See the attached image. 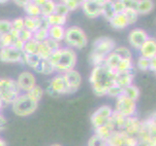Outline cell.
I'll list each match as a JSON object with an SVG mask.
<instances>
[{
  "instance_id": "cell-3",
  "label": "cell",
  "mask_w": 156,
  "mask_h": 146,
  "mask_svg": "<svg viewBox=\"0 0 156 146\" xmlns=\"http://www.w3.org/2000/svg\"><path fill=\"white\" fill-rule=\"evenodd\" d=\"M115 49V43L110 37H100L93 43L89 55V62L93 67L104 64L105 58Z\"/></svg>"
},
{
  "instance_id": "cell-52",
  "label": "cell",
  "mask_w": 156,
  "mask_h": 146,
  "mask_svg": "<svg viewBox=\"0 0 156 146\" xmlns=\"http://www.w3.org/2000/svg\"><path fill=\"white\" fill-rule=\"evenodd\" d=\"M0 146H7L6 142H5L1 137H0Z\"/></svg>"
},
{
  "instance_id": "cell-53",
  "label": "cell",
  "mask_w": 156,
  "mask_h": 146,
  "mask_svg": "<svg viewBox=\"0 0 156 146\" xmlns=\"http://www.w3.org/2000/svg\"><path fill=\"white\" fill-rule=\"evenodd\" d=\"M4 107V104H3V102H2V100L1 99H0V110H1L2 109V108Z\"/></svg>"
},
{
  "instance_id": "cell-43",
  "label": "cell",
  "mask_w": 156,
  "mask_h": 146,
  "mask_svg": "<svg viewBox=\"0 0 156 146\" xmlns=\"http://www.w3.org/2000/svg\"><path fill=\"white\" fill-rule=\"evenodd\" d=\"M112 8L115 14H121L124 12V10L126 9L124 0H116V1H112Z\"/></svg>"
},
{
  "instance_id": "cell-13",
  "label": "cell",
  "mask_w": 156,
  "mask_h": 146,
  "mask_svg": "<svg viewBox=\"0 0 156 146\" xmlns=\"http://www.w3.org/2000/svg\"><path fill=\"white\" fill-rule=\"evenodd\" d=\"M142 128V121H140L136 116L128 117L125 120V124L121 131L125 133L128 137L138 139V136Z\"/></svg>"
},
{
  "instance_id": "cell-26",
  "label": "cell",
  "mask_w": 156,
  "mask_h": 146,
  "mask_svg": "<svg viewBox=\"0 0 156 146\" xmlns=\"http://www.w3.org/2000/svg\"><path fill=\"white\" fill-rule=\"evenodd\" d=\"M154 4L150 0H138L136 11L140 14H148L153 10Z\"/></svg>"
},
{
  "instance_id": "cell-21",
  "label": "cell",
  "mask_w": 156,
  "mask_h": 146,
  "mask_svg": "<svg viewBox=\"0 0 156 146\" xmlns=\"http://www.w3.org/2000/svg\"><path fill=\"white\" fill-rule=\"evenodd\" d=\"M65 30L66 28H64V26H50L48 29V36L49 38L60 43L64 39Z\"/></svg>"
},
{
  "instance_id": "cell-18",
  "label": "cell",
  "mask_w": 156,
  "mask_h": 146,
  "mask_svg": "<svg viewBox=\"0 0 156 146\" xmlns=\"http://www.w3.org/2000/svg\"><path fill=\"white\" fill-rule=\"evenodd\" d=\"M34 2L40 7L41 16H43V17L47 18L51 14H53L55 2L51 1V0H35Z\"/></svg>"
},
{
  "instance_id": "cell-35",
  "label": "cell",
  "mask_w": 156,
  "mask_h": 146,
  "mask_svg": "<svg viewBox=\"0 0 156 146\" xmlns=\"http://www.w3.org/2000/svg\"><path fill=\"white\" fill-rule=\"evenodd\" d=\"M114 53H115L121 59H132L131 51L126 47H117L114 50Z\"/></svg>"
},
{
  "instance_id": "cell-36",
  "label": "cell",
  "mask_w": 156,
  "mask_h": 146,
  "mask_svg": "<svg viewBox=\"0 0 156 146\" xmlns=\"http://www.w3.org/2000/svg\"><path fill=\"white\" fill-rule=\"evenodd\" d=\"M24 21V28L30 31L31 33H34L37 30V21L36 18H30L26 16L25 18H23Z\"/></svg>"
},
{
  "instance_id": "cell-15",
  "label": "cell",
  "mask_w": 156,
  "mask_h": 146,
  "mask_svg": "<svg viewBox=\"0 0 156 146\" xmlns=\"http://www.w3.org/2000/svg\"><path fill=\"white\" fill-rule=\"evenodd\" d=\"M149 38L147 33L144 29L141 28H135L130 31L129 33V43L130 45L136 49V50H140V48L142 45Z\"/></svg>"
},
{
  "instance_id": "cell-33",
  "label": "cell",
  "mask_w": 156,
  "mask_h": 146,
  "mask_svg": "<svg viewBox=\"0 0 156 146\" xmlns=\"http://www.w3.org/2000/svg\"><path fill=\"white\" fill-rule=\"evenodd\" d=\"M26 94H27L32 99H34L35 101L39 102L42 99L43 95H44V90H43L40 86L36 85L33 89L30 90L28 93H26Z\"/></svg>"
},
{
  "instance_id": "cell-27",
  "label": "cell",
  "mask_w": 156,
  "mask_h": 146,
  "mask_svg": "<svg viewBox=\"0 0 156 146\" xmlns=\"http://www.w3.org/2000/svg\"><path fill=\"white\" fill-rule=\"evenodd\" d=\"M40 42H37L33 39H31L24 43V46L23 49V52L28 55H37L38 56L39 50H40Z\"/></svg>"
},
{
  "instance_id": "cell-25",
  "label": "cell",
  "mask_w": 156,
  "mask_h": 146,
  "mask_svg": "<svg viewBox=\"0 0 156 146\" xmlns=\"http://www.w3.org/2000/svg\"><path fill=\"white\" fill-rule=\"evenodd\" d=\"M120 61H121V58L118 57L115 53H114V51H112L110 55L105 58L104 64L107 67H109L111 70H112L114 72H115Z\"/></svg>"
},
{
  "instance_id": "cell-39",
  "label": "cell",
  "mask_w": 156,
  "mask_h": 146,
  "mask_svg": "<svg viewBox=\"0 0 156 146\" xmlns=\"http://www.w3.org/2000/svg\"><path fill=\"white\" fill-rule=\"evenodd\" d=\"M70 13V11L68 10V8L66 7V5L63 2H59V3H55V10H53V14L61 16V17H66L68 14Z\"/></svg>"
},
{
  "instance_id": "cell-29",
  "label": "cell",
  "mask_w": 156,
  "mask_h": 146,
  "mask_svg": "<svg viewBox=\"0 0 156 146\" xmlns=\"http://www.w3.org/2000/svg\"><path fill=\"white\" fill-rule=\"evenodd\" d=\"M111 120H112V124H114V126L115 127L116 131H121L123 126H124V124H125L126 118L124 116H122L121 114H119L118 112L114 110L112 111V117H111Z\"/></svg>"
},
{
  "instance_id": "cell-7",
  "label": "cell",
  "mask_w": 156,
  "mask_h": 146,
  "mask_svg": "<svg viewBox=\"0 0 156 146\" xmlns=\"http://www.w3.org/2000/svg\"><path fill=\"white\" fill-rule=\"evenodd\" d=\"M115 111L118 112L125 118L136 116L137 104L135 100L128 99L122 94L116 97V104Z\"/></svg>"
},
{
  "instance_id": "cell-40",
  "label": "cell",
  "mask_w": 156,
  "mask_h": 146,
  "mask_svg": "<svg viewBox=\"0 0 156 146\" xmlns=\"http://www.w3.org/2000/svg\"><path fill=\"white\" fill-rule=\"evenodd\" d=\"M47 38H49L48 36V29H37L34 33H32V39L37 42H44Z\"/></svg>"
},
{
  "instance_id": "cell-22",
  "label": "cell",
  "mask_w": 156,
  "mask_h": 146,
  "mask_svg": "<svg viewBox=\"0 0 156 146\" xmlns=\"http://www.w3.org/2000/svg\"><path fill=\"white\" fill-rule=\"evenodd\" d=\"M110 24L115 29H123L127 28L129 25L128 21L125 18V16L123 13L121 14H115L114 17H112L110 21H109Z\"/></svg>"
},
{
  "instance_id": "cell-37",
  "label": "cell",
  "mask_w": 156,
  "mask_h": 146,
  "mask_svg": "<svg viewBox=\"0 0 156 146\" xmlns=\"http://www.w3.org/2000/svg\"><path fill=\"white\" fill-rule=\"evenodd\" d=\"M87 146H109V144H108L107 139L97 136V134H94L93 137L89 138Z\"/></svg>"
},
{
  "instance_id": "cell-12",
  "label": "cell",
  "mask_w": 156,
  "mask_h": 146,
  "mask_svg": "<svg viewBox=\"0 0 156 146\" xmlns=\"http://www.w3.org/2000/svg\"><path fill=\"white\" fill-rule=\"evenodd\" d=\"M16 81H17V84L21 93H28L36 86V78L29 71L21 72Z\"/></svg>"
},
{
  "instance_id": "cell-50",
  "label": "cell",
  "mask_w": 156,
  "mask_h": 146,
  "mask_svg": "<svg viewBox=\"0 0 156 146\" xmlns=\"http://www.w3.org/2000/svg\"><path fill=\"white\" fill-rule=\"evenodd\" d=\"M7 126V120L1 113H0V131H3V129L6 128Z\"/></svg>"
},
{
  "instance_id": "cell-47",
  "label": "cell",
  "mask_w": 156,
  "mask_h": 146,
  "mask_svg": "<svg viewBox=\"0 0 156 146\" xmlns=\"http://www.w3.org/2000/svg\"><path fill=\"white\" fill-rule=\"evenodd\" d=\"M11 24H12V28H13V30L20 31V30H21V29H23V28H24L23 18L15 19L14 21H11Z\"/></svg>"
},
{
  "instance_id": "cell-30",
  "label": "cell",
  "mask_w": 156,
  "mask_h": 146,
  "mask_svg": "<svg viewBox=\"0 0 156 146\" xmlns=\"http://www.w3.org/2000/svg\"><path fill=\"white\" fill-rule=\"evenodd\" d=\"M47 20L50 26H64L67 23L66 17H61L55 14H51L49 17H47Z\"/></svg>"
},
{
  "instance_id": "cell-44",
  "label": "cell",
  "mask_w": 156,
  "mask_h": 146,
  "mask_svg": "<svg viewBox=\"0 0 156 146\" xmlns=\"http://www.w3.org/2000/svg\"><path fill=\"white\" fill-rule=\"evenodd\" d=\"M18 38L23 43H26L27 41L32 39V33L27 29L23 28V29L18 31Z\"/></svg>"
},
{
  "instance_id": "cell-32",
  "label": "cell",
  "mask_w": 156,
  "mask_h": 146,
  "mask_svg": "<svg viewBox=\"0 0 156 146\" xmlns=\"http://www.w3.org/2000/svg\"><path fill=\"white\" fill-rule=\"evenodd\" d=\"M115 15V13L114 11V8H112V1L105 0L103 3V7H102V16L109 21Z\"/></svg>"
},
{
  "instance_id": "cell-42",
  "label": "cell",
  "mask_w": 156,
  "mask_h": 146,
  "mask_svg": "<svg viewBox=\"0 0 156 146\" xmlns=\"http://www.w3.org/2000/svg\"><path fill=\"white\" fill-rule=\"evenodd\" d=\"M44 44L46 45V47L49 49V50L51 52V53H55V51H57L58 49H60L61 46H60V43L57 42V41H55L51 38H47L44 42Z\"/></svg>"
},
{
  "instance_id": "cell-8",
  "label": "cell",
  "mask_w": 156,
  "mask_h": 146,
  "mask_svg": "<svg viewBox=\"0 0 156 146\" xmlns=\"http://www.w3.org/2000/svg\"><path fill=\"white\" fill-rule=\"evenodd\" d=\"M46 92L53 97H58L62 95H68V88L63 74H57L50 81Z\"/></svg>"
},
{
  "instance_id": "cell-31",
  "label": "cell",
  "mask_w": 156,
  "mask_h": 146,
  "mask_svg": "<svg viewBox=\"0 0 156 146\" xmlns=\"http://www.w3.org/2000/svg\"><path fill=\"white\" fill-rule=\"evenodd\" d=\"M41 58L37 55H28V54L23 53V63L27 64L32 69H35L37 66L39 64Z\"/></svg>"
},
{
  "instance_id": "cell-6",
  "label": "cell",
  "mask_w": 156,
  "mask_h": 146,
  "mask_svg": "<svg viewBox=\"0 0 156 146\" xmlns=\"http://www.w3.org/2000/svg\"><path fill=\"white\" fill-rule=\"evenodd\" d=\"M64 41L70 49H83L87 45V37L84 31L79 26H70L66 28Z\"/></svg>"
},
{
  "instance_id": "cell-54",
  "label": "cell",
  "mask_w": 156,
  "mask_h": 146,
  "mask_svg": "<svg viewBox=\"0 0 156 146\" xmlns=\"http://www.w3.org/2000/svg\"><path fill=\"white\" fill-rule=\"evenodd\" d=\"M51 146H61L60 144H52V145H51Z\"/></svg>"
},
{
  "instance_id": "cell-49",
  "label": "cell",
  "mask_w": 156,
  "mask_h": 146,
  "mask_svg": "<svg viewBox=\"0 0 156 146\" xmlns=\"http://www.w3.org/2000/svg\"><path fill=\"white\" fill-rule=\"evenodd\" d=\"M148 70L152 72H155L156 71V58H150L149 59V67H148Z\"/></svg>"
},
{
  "instance_id": "cell-4",
  "label": "cell",
  "mask_w": 156,
  "mask_h": 146,
  "mask_svg": "<svg viewBox=\"0 0 156 146\" xmlns=\"http://www.w3.org/2000/svg\"><path fill=\"white\" fill-rule=\"evenodd\" d=\"M20 94L17 81L10 78H0V99L4 106L12 105Z\"/></svg>"
},
{
  "instance_id": "cell-34",
  "label": "cell",
  "mask_w": 156,
  "mask_h": 146,
  "mask_svg": "<svg viewBox=\"0 0 156 146\" xmlns=\"http://www.w3.org/2000/svg\"><path fill=\"white\" fill-rule=\"evenodd\" d=\"M123 14H124L125 18L128 21V24H134L138 21L139 14L135 10L130 9V8H126L124 10V12H123Z\"/></svg>"
},
{
  "instance_id": "cell-55",
  "label": "cell",
  "mask_w": 156,
  "mask_h": 146,
  "mask_svg": "<svg viewBox=\"0 0 156 146\" xmlns=\"http://www.w3.org/2000/svg\"><path fill=\"white\" fill-rule=\"evenodd\" d=\"M8 1H0V3H7Z\"/></svg>"
},
{
  "instance_id": "cell-14",
  "label": "cell",
  "mask_w": 156,
  "mask_h": 146,
  "mask_svg": "<svg viewBox=\"0 0 156 146\" xmlns=\"http://www.w3.org/2000/svg\"><path fill=\"white\" fill-rule=\"evenodd\" d=\"M64 79L68 88V93L69 94H74L79 90L80 84H82V76L77 71V70H71L66 73L63 74Z\"/></svg>"
},
{
  "instance_id": "cell-23",
  "label": "cell",
  "mask_w": 156,
  "mask_h": 146,
  "mask_svg": "<svg viewBox=\"0 0 156 146\" xmlns=\"http://www.w3.org/2000/svg\"><path fill=\"white\" fill-rule=\"evenodd\" d=\"M37 73H40V74H44V75H50L52 74L55 71V68H53L52 64L51 63L50 59L47 58V59H41L39 64L37 66V67L34 69Z\"/></svg>"
},
{
  "instance_id": "cell-1",
  "label": "cell",
  "mask_w": 156,
  "mask_h": 146,
  "mask_svg": "<svg viewBox=\"0 0 156 146\" xmlns=\"http://www.w3.org/2000/svg\"><path fill=\"white\" fill-rule=\"evenodd\" d=\"M115 72L107 67L105 64L94 66L89 77L93 93L98 96L107 95L108 90L115 84Z\"/></svg>"
},
{
  "instance_id": "cell-24",
  "label": "cell",
  "mask_w": 156,
  "mask_h": 146,
  "mask_svg": "<svg viewBox=\"0 0 156 146\" xmlns=\"http://www.w3.org/2000/svg\"><path fill=\"white\" fill-rule=\"evenodd\" d=\"M23 9L25 11L26 16H27V17L37 18V17H40V16H41L40 7L34 1H29V0H27V2H26Z\"/></svg>"
},
{
  "instance_id": "cell-17",
  "label": "cell",
  "mask_w": 156,
  "mask_h": 146,
  "mask_svg": "<svg viewBox=\"0 0 156 146\" xmlns=\"http://www.w3.org/2000/svg\"><path fill=\"white\" fill-rule=\"evenodd\" d=\"M141 57L144 58H156V41L153 38H148L140 48Z\"/></svg>"
},
{
  "instance_id": "cell-48",
  "label": "cell",
  "mask_w": 156,
  "mask_h": 146,
  "mask_svg": "<svg viewBox=\"0 0 156 146\" xmlns=\"http://www.w3.org/2000/svg\"><path fill=\"white\" fill-rule=\"evenodd\" d=\"M137 66L140 70H142V71H147L149 67V59L140 57L137 62Z\"/></svg>"
},
{
  "instance_id": "cell-41",
  "label": "cell",
  "mask_w": 156,
  "mask_h": 146,
  "mask_svg": "<svg viewBox=\"0 0 156 146\" xmlns=\"http://www.w3.org/2000/svg\"><path fill=\"white\" fill-rule=\"evenodd\" d=\"M13 30L11 21L8 20H0V35H5L10 33Z\"/></svg>"
},
{
  "instance_id": "cell-46",
  "label": "cell",
  "mask_w": 156,
  "mask_h": 146,
  "mask_svg": "<svg viewBox=\"0 0 156 146\" xmlns=\"http://www.w3.org/2000/svg\"><path fill=\"white\" fill-rule=\"evenodd\" d=\"M121 94H122V89L118 87L116 84H114L112 86H111L110 89L107 92V95H110L112 97H117Z\"/></svg>"
},
{
  "instance_id": "cell-38",
  "label": "cell",
  "mask_w": 156,
  "mask_h": 146,
  "mask_svg": "<svg viewBox=\"0 0 156 146\" xmlns=\"http://www.w3.org/2000/svg\"><path fill=\"white\" fill-rule=\"evenodd\" d=\"M132 69H134L132 59H121L119 64H118V67L116 69L115 73L128 71V70H132Z\"/></svg>"
},
{
  "instance_id": "cell-11",
  "label": "cell",
  "mask_w": 156,
  "mask_h": 146,
  "mask_svg": "<svg viewBox=\"0 0 156 146\" xmlns=\"http://www.w3.org/2000/svg\"><path fill=\"white\" fill-rule=\"evenodd\" d=\"M23 52L15 49L14 47H8L0 50V61L3 62H23Z\"/></svg>"
},
{
  "instance_id": "cell-19",
  "label": "cell",
  "mask_w": 156,
  "mask_h": 146,
  "mask_svg": "<svg viewBox=\"0 0 156 146\" xmlns=\"http://www.w3.org/2000/svg\"><path fill=\"white\" fill-rule=\"evenodd\" d=\"M18 39V31L16 30H12L8 34L0 35V50L8 47H13Z\"/></svg>"
},
{
  "instance_id": "cell-2",
  "label": "cell",
  "mask_w": 156,
  "mask_h": 146,
  "mask_svg": "<svg viewBox=\"0 0 156 146\" xmlns=\"http://www.w3.org/2000/svg\"><path fill=\"white\" fill-rule=\"evenodd\" d=\"M49 59L55 72L64 74L74 69L77 63V54L73 49L60 48L52 53Z\"/></svg>"
},
{
  "instance_id": "cell-20",
  "label": "cell",
  "mask_w": 156,
  "mask_h": 146,
  "mask_svg": "<svg viewBox=\"0 0 156 146\" xmlns=\"http://www.w3.org/2000/svg\"><path fill=\"white\" fill-rule=\"evenodd\" d=\"M94 131H95V134H97V136L103 137L105 139H108L112 134V133L116 131V129H115V127L114 126V124H112V120L110 119V121L106 123L105 125L94 129Z\"/></svg>"
},
{
  "instance_id": "cell-10",
  "label": "cell",
  "mask_w": 156,
  "mask_h": 146,
  "mask_svg": "<svg viewBox=\"0 0 156 146\" xmlns=\"http://www.w3.org/2000/svg\"><path fill=\"white\" fill-rule=\"evenodd\" d=\"M103 0H84L82 1V7L84 15L89 19L98 18L102 15Z\"/></svg>"
},
{
  "instance_id": "cell-51",
  "label": "cell",
  "mask_w": 156,
  "mask_h": 146,
  "mask_svg": "<svg viewBox=\"0 0 156 146\" xmlns=\"http://www.w3.org/2000/svg\"><path fill=\"white\" fill-rule=\"evenodd\" d=\"M16 4L18 5V6H20V7H24L25 6V4L26 2H27V0H23V1H21V0H16V1H14Z\"/></svg>"
},
{
  "instance_id": "cell-5",
  "label": "cell",
  "mask_w": 156,
  "mask_h": 146,
  "mask_svg": "<svg viewBox=\"0 0 156 146\" xmlns=\"http://www.w3.org/2000/svg\"><path fill=\"white\" fill-rule=\"evenodd\" d=\"M37 108H38V102L32 99L26 93H21L12 103L14 113L20 117H26L33 114Z\"/></svg>"
},
{
  "instance_id": "cell-16",
  "label": "cell",
  "mask_w": 156,
  "mask_h": 146,
  "mask_svg": "<svg viewBox=\"0 0 156 146\" xmlns=\"http://www.w3.org/2000/svg\"><path fill=\"white\" fill-rule=\"evenodd\" d=\"M134 76H135V70H134V69L128 70V71L115 73V84H116L118 87L123 90L125 87H127V86L132 85Z\"/></svg>"
},
{
  "instance_id": "cell-9",
  "label": "cell",
  "mask_w": 156,
  "mask_h": 146,
  "mask_svg": "<svg viewBox=\"0 0 156 146\" xmlns=\"http://www.w3.org/2000/svg\"><path fill=\"white\" fill-rule=\"evenodd\" d=\"M112 111L114 110L112 109V107L108 105L101 106L96 111H94V113L91 115V118H90L91 124H92L94 129L102 127L103 125H105L106 123L109 122L112 117Z\"/></svg>"
},
{
  "instance_id": "cell-45",
  "label": "cell",
  "mask_w": 156,
  "mask_h": 146,
  "mask_svg": "<svg viewBox=\"0 0 156 146\" xmlns=\"http://www.w3.org/2000/svg\"><path fill=\"white\" fill-rule=\"evenodd\" d=\"M62 2L66 5V7L68 8L70 12L71 11H75L79 7L82 6V1H77V0H64Z\"/></svg>"
},
{
  "instance_id": "cell-28",
  "label": "cell",
  "mask_w": 156,
  "mask_h": 146,
  "mask_svg": "<svg viewBox=\"0 0 156 146\" xmlns=\"http://www.w3.org/2000/svg\"><path fill=\"white\" fill-rule=\"evenodd\" d=\"M122 95L128 97V99L136 101L140 95V91L135 85L132 84L130 86H127V87H125L122 90Z\"/></svg>"
}]
</instances>
